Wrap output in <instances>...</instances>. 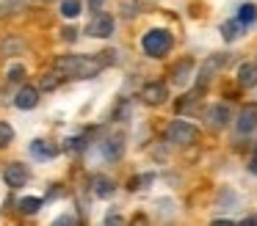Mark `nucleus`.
Returning <instances> with one entry per match:
<instances>
[{
	"mask_svg": "<svg viewBox=\"0 0 257 226\" xmlns=\"http://www.w3.org/2000/svg\"><path fill=\"white\" fill-rule=\"evenodd\" d=\"M116 61L113 50H102L97 55H61L56 58V72L61 77H78V80H86V77H97L102 69Z\"/></svg>",
	"mask_w": 257,
	"mask_h": 226,
	"instance_id": "obj_1",
	"label": "nucleus"
},
{
	"mask_svg": "<svg viewBox=\"0 0 257 226\" xmlns=\"http://www.w3.org/2000/svg\"><path fill=\"white\" fill-rule=\"evenodd\" d=\"M141 47H144V53L150 55V58H163V55L172 53L174 36L166 31V28H152V31L144 33V39H141Z\"/></svg>",
	"mask_w": 257,
	"mask_h": 226,
	"instance_id": "obj_2",
	"label": "nucleus"
},
{
	"mask_svg": "<svg viewBox=\"0 0 257 226\" xmlns=\"http://www.w3.org/2000/svg\"><path fill=\"white\" fill-rule=\"evenodd\" d=\"M166 141L174 143V146H191V143L199 141V127H194L191 121L174 119L172 124L166 127Z\"/></svg>",
	"mask_w": 257,
	"mask_h": 226,
	"instance_id": "obj_3",
	"label": "nucleus"
},
{
	"mask_svg": "<svg viewBox=\"0 0 257 226\" xmlns=\"http://www.w3.org/2000/svg\"><path fill=\"white\" fill-rule=\"evenodd\" d=\"M227 61H229V55H227V53H213L210 58H207L205 64L199 66V77H196V86L205 88L207 83H210L213 77H216L218 72H221L224 66H227Z\"/></svg>",
	"mask_w": 257,
	"mask_h": 226,
	"instance_id": "obj_4",
	"label": "nucleus"
},
{
	"mask_svg": "<svg viewBox=\"0 0 257 226\" xmlns=\"http://www.w3.org/2000/svg\"><path fill=\"white\" fill-rule=\"evenodd\" d=\"M166 99H169V88H166V83H161V80H152L141 88V102L150 105V108H158V105H163Z\"/></svg>",
	"mask_w": 257,
	"mask_h": 226,
	"instance_id": "obj_5",
	"label": "nucleus"
},
{
	"mask_svg": "<svg viewBox=\"0 0 257 226\" xmlns=\"http://www.w3.org/2000/svg\"><path fill=\"white\" fill-rule=\"evenodd\" d=\"M235 130H238L240 135H249V132L257 130V102H246L243 108H240L238 119H235Z\"/></svg>",
	"mask_w": 257,
	"mask_h": 226,
	"instance_id": "obj_6",
	"label": "nucleus"
},
{
	"mask_svg": "<svg viewBox=\"0 0 257 226\" xmlns=\"http://www.w3.org/2000/svg\"><path fill=\"white\" fill-rule=\"evenodd\" d=\"M89 36H94V39H111V33H113V17L111 14H102V11H97L94 17H91V22H89Z\"/></svg>",
	"mask_w": 257,
	"mask_h": 226,
	"instance_id": "obj_7",
	"label": "nucleus"
},
{
	"mask_svg": "<svg viewBox=\"0 0 257 226\" xmlns=\"http://www.w3.org/2000/svg\"><path fill=\"white\" fill-rule=\"evenodd\" d=\"M3 179H6L9 187H23L28 182V168L23 163H9L3 168Z\"/></svg>",
	"mask_w": 257,
	"mask_h": 226,
	"instance_id": "obj_8",
	"label": "nucleus"
},
{
	"mask_svg": "<svg viewBox=\"0 0 257 226\" xmlns=\"http://www.w3.org/2000/svg\"><path fill=\"white\" fill-rule=\"evenodd\" d=\"M205 119H207V127H210V130H221V127L229 124L232 113H229L227 105H213V108L205 113Z\"/></svg>",
	"mask_w": 257,
	"mask_h": 226,
	"instance_id": "obj_9",
	"label": "nucleus"
},
{
	"mask_svg": "<svg viewBox=\"0 0 257 226\" xmlns=\"http://www.w3.org/2000/svg\"><path fill=\"white\" fill-rule=\"evenodd\" d=\"M14 105H17L20 110H34L36 105H39V91H36L34 86H23L17 91V97H14Z\"/></svg>",
	"mask_w": 257,
	"mask_h": 226,
	"instance_id": "obj_10",
	"label": "nucleus"
},
{
	"mask_svg": "<svg viewBox=\"0 0 257 226\" xmlns=\"http://www.w3.org/2000/svg\"><path fill=\"white\" fill-rule=\"evenodd\" d=\"M191 72H194V58H183L180 64L172 66V83L174 86H185L191 80Z\"/></svg>",
	"mask_w": 257,
	"mask_h": 226,
	"instance_id": "obj_11",
	"label": "nucleus"
},
{
	"mask_svg": "<svg viewBox=\"0 0 257 226\" xmlns=\"http://www.w3.org/2000/svg\"><path fill=\"white\" fill-rule=\"evenodd\" d=\"M91 190H94V196H97V198H111L113 193H116V185H113L111 176L97 174L94 179H91Z\"/></svg>",
	"mask_w": 257,
	"mask_h": 226,
	"instance_id": "obj_12",
	"label": "nucleus"
},
{
	"mask_svg": "<svg viewBox=\"0 0 257 226\" xmlns=\"http://www.w3.org/2000/svg\"><path fill=\"white\" fill-rule=\"evenodd\" d=\"M31 154L36 160H53L58 154V146L50 141H31Z\"/></svg>",
	"mask_w": 257,
	"mask_h": 226,
	"instance_id": "obj_13",
	"label": "nucleus"
},
{
	"mask_svg": "<svg viewBox=\"0 0 257 226\" xmlns=\"http://www.w3.org/2000/svg\"><path fill=\"white\" fill-rule=\"evenodd\" d=\"M102 154H105L108 160H119L124 154V141L122 135H113V138H105L102 141Z\"/></svg>",
	"mask_w": 257,
	"mask_h": 226,
	"instance_id": "obj_14",
	"label": "nucleus"
},
{
	"mask_svg": "<svg viewBox=\"0 0 257 226\" xmlns=\"http://www.w3.org/2000/svg\"><path fill=\"white\" fill-rule=\"evenodd\" d=\"M238 83L243 88H251V86H257V66L254 64H243L238 69Z\"/></svg>",
	"mask_w": 257,
	"mask_h": 226,
	"instance_id": "obj_15",
	"label": "nucleus"
},
{
	"mask_svg": "<svg viewBox=\"0 0 257 226\" xmlns=\"http://www.w3.org/2000/svg\"><path fill=\"white\" fill-rule=\"evenodd\" d=\"M243 22L240 20H229V22H224L221 25V36H224V42H235V39H240V33H243Z\"/></svg>",
	"mask_w": 257,
	"mask_h": 226,
	"instance_id": "obj_16",
	"label": "nucleus"
},
{
	"mask_svg": "<svg viewBox=\"0 0 257 226\" xmlns=\"http://www.w3.org/2000/svg\"><path fill=\"white\" fill-rule=\"evenodd\" d=\"M39 207H42V198H36V196H25V198H20V212H25V215L39 212Z\"/></svg>",
	"mask_w": 257,
	"mask_h": 226,
	"instance_id": "obj_17",
	"label": "nucleus"
},
{
	"mask_svg": "<svg viewBox=\"0 0 257 226\" xmlns=\"http://www.w3.org/2000/svg\"><path fill=\"white\" fill-rule=\"evenodd\" d=\"M238 20L243 22V25H251V22L257 20V6L254 3H243L240 11H238Z\"/></svg>",
	"mask_w": 257,
	"mask_h": 226,
	"instance_id": "obj_18",
	"label": "nucleus"
},
{
	"mask_svg": "<svg viewBox=\"0 0 257 226\" xmlns=\"http://www.w3.org/2000/svg\"><path fill=\"white\" fill-rule=\"evenodd\" d=\"M12 141H14V127L9 121H0V149L9 146Z\"/></svg>",
	"mask_w": 257,
	"mask_h": 226,
	"instance_id": "obj_19",
	"label": "nucleus"
},
{
	"mask_svg": "<svg viewBox=\"0 0 257 226\" xmlns=\"http://www.w3.org/2000/svg\"><path fill=\"white\" fill-rule=\"evenodd\" d=\"M150 182H155V174H141V176H133L130 179V190H141V187H147Z\"/></svg>",
	"mask_w": 257,
	"mask_h": 226,
	"instance_id": "obj_20",
	"label": "nucleus"
},
{
	"mask_svg": "<svg viewBox=\"0 0 257 226\" xmlns=\"http://www.w3.org/2000/svg\"><path fill=\"white\" fill-rule=\"evenodd\" d=\"M61 14L69 17V20L78 17L80 14V3H78V0H61Z\"/></svg>",
	"mask_w": 257,
	"mask_h": 226,
	"instance_id": "obj_21",
	"label": "nucleus"
},
{
	"mask_svg": "<svg viewBox=\"0 0 257 226\" xmlns=\"http://www.w3.org/2000/svg\"><path fill=\"white\" fill-rule=\"evenodd\" d=\"M53 223H56V226H64V223L72 226V223H78V218H75V215H69V212H64V215H58V218L53 220Z\"/></svg>",
	"mask_w": 257,
	"mask_h": 226,
	"instance_id": "obj_22",
	"label": "nucleus"
},
{
	"mask_svg": "<svg viewBox=\"0 0 257 226\" xmlns=\"http://www.w3.org/2000/svg\"><path fill=\"white\" fill-rule=\"evenodd\" d=\"M25 77V66H12V72H9V80H23Z\"/></svg>",
	"mask_w": 257,
	"mask_h": 226,
	"instance_id": "obj_23",
	"label": "nucleus"
},
{
	"mask_svg": "<svg viewBox=\"0 0 257 226\" xmlns=\"http://www.w3.org/2000/svg\"><path fill=\"white\" fill-rule=\"evenodd\" d=\"M105 223H124V218H122V215H116V212H108L105 215Z\"/></svg>",
	"mask_w": 257,
	"mask_h": 226,
	"instance_id": "obj_24",
	"label": "nucleus"
},
{
	"mask_svg": "<svg viewBox=\"0 0 257 226\" xmlns=\"http://www.w3.org/2000/svg\"><path fill=\"white\" fill-rule=\"evenodd\" d=\"M64 39H67V42H75V28H67V31H64Z\"/></svg>",
	"mask_w": 257,
	"mask_h": 226,
	"instance_id": "obj_25",
	"label": "nucleus"
},
{
	"mask_svg": "<svg viewBox=\"0 0 257 226\" xmlns=\"http://www.w3.org/2000/svg\"><path fill=\"white\" fill-rule=\"evenodd\" d=\"M102 3H105V0H89V9H100Z\"/></svg>",
	"mask_w": 257,
	"mask_h": 226,
	"instance_id": "obj_26",
	"label": "nucleus"
},
{
	"mask_svg": "<svg viewBox=\"0 0 257 226\" xmlns=\"http://www.w3.org/2000/svg\"><path fill=\"white\" fill-rule=\"evenodd\" d=\"M249 171H251V174H257V157H251V163H249Z\"/></svg>",
	"mask_w": 257,
	"mask_h": 226,
	"instance_id": "obj_27",
	"label": "nucleus"
},
{
	"mask_svg": "<svg viewBox=\"0 0 257 226\" xmlns=\"http://www.w3.org/2000/svg\"><path fill=\"white\" fill-rule=\"evenodd\" d=\"M254 157H257V146H254Z\"/></svg>",
	"mask_w": 257,
	"mask_h": 226,
	"instance_id": "obj_28",
	"label": "nucleus"
}]
</instances>
